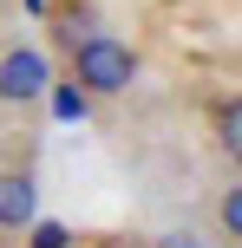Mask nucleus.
<instances>
[{
	"label": "nucleus",
	"instance_id": "nucleus-1",
	"mask_svg": "<svg viewBox=\"0 0 242 248\" xmlns=\"http://www.w3.org/2000/svg\"><path fill=\"white\" fill-rule=\"evenodd\" d=\"M72 85L92 92V98H118V92L138 85V52L118 33H85L72 39Z\"/></svg>",
	"mask_w": 242,
	"mask_h": 248
},
{
	"label": "nucleus",
	"instance_id": "nucleus-2",
	"mask_svg": "<svg viewBox=\"0 0 242 248\" xmlns=\"http://www.w3.org/2000/svg\"><path fill=\"white\" fill-rule=\"evenodd\" d=\"M52 92V65L39 46H7L0 52V105H33Z\"/></svg>",
	"mask_w": 242,
	"mask_h": 248
},
{
	"label": "nucleus",
	"instance_id": "nucleus-3",
	"mask_svg": "<svg viewBox=\"0 0 242 248\" xmlns=\"http://www.w3.org/2000/svg\"><path fill=\"white\" fill-rule=\"evenodd\" d=\"M33 216H39V183L26 170H0V235H26Z\"/></svg>",
	"mask_w": 242,
	"mask_h": 248
},
{
	"label": "nucleus",
	"instance_id": "nucleus-4",
	"mask_svg": "<svg viewBox=\"0 0 242 248\" xmlns=\"http://www.w3.org/2000/svg\"><path fill=\"white\" fill-rule=\"evenodd\" d=\"M210 131H216V150L229 163H242V98H223L216 118H210Z\"/></svg>",
	"mask_w": 242,
	"mask_h": 248
},
{
	"label": "nucleus",
	"instance_id": "nucleus-5",
	"mask_svg": "<svg viewBox=\"0 0 242 248\" xmlns=\"http://www.w3.org/2000/svg\"><path fill=\"white\" fill-rule=\"evenodd\" d=\"M216 229H223V242H242V183H229L216 196Z\"/></svg>",
	"mask_w": 242,
	"mask_h": 248
},
{
	"label": "nucleus",
	"instance_id": "nucleus-6",
	"mask_svg": "<svg viewBox=\"0 0 242 248\" xmlns=\"http://www.w3.org/2000/svg\"><path fill=\"white\" fill-rule=\"evenodd\" d=\"M26 248H72V229H65V222H46V216H33V222H26Z\"/></svg>",
	"mask_w": 242,
	"mask_h": 248
},
{
	"label": "nucleus",
	"instance_id": "nucleus-7",
	"mask_svg": "<svg viewBox=\"0 0 242 248\" xmlns=\"http://www.w3.org/2000/svg\"><path fill=\"white\" fill-rule=\"evenodd\" d=\"M92 111V92H79V85H59L52 92V118H65V124H79Z\"/></svg>",
	"mask_w": 242,
	"mask_h": 248
},
{
	"label": "nucleus",
	"instance_id": "nucleus-8",
	"mask_svg": "<svg viewBox=\"0 0 242 248\" xmlns=\"http://www.w3.org/2000/svg\"><path fill=\"white\" fill-rule=\"evenodd\" d=\"M157 248H210L196 229H170V235H157Z\"/></svg>",
	"mask_w": 242,
	"mask_h": 248
},
{
	"label": "nucleus",
	"instance_id": "nucleus-9",
	"mask_svg": "<svg viewBox=\"0 0 242 248\" xmlns=\"http://www.w3.org/2000/svg\"><path fill=\"white\" fill-rule=\"evenodd\" d=\"M20 7H26V13H39V7H46V0H20Z\"/></svg>",
	"mask_w": 242,
	"mask_h": 248
}]
</instances>
